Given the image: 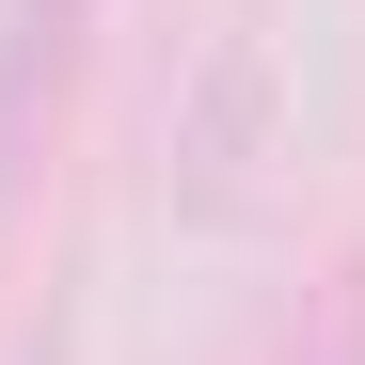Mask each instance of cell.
<instances>
[{
	"label": "cell",
	"instance_id": "3957f363",
	"mask_svg": "<svg viewBox=\"0 0 365 365\" xmlns=\"http://www.w3.org/2000/svg\"><path fill=\"white\" fill-rule=\"evenodd\" d=\"M16 365H64V349H16Z\"/></svg>",
	"mask_w": 365,
	"mask_h": 365
},
{
	"label": "cell",
	"instance_id": "6da1fadb",
	"mask_svg": "<svg viewBox=\"0 0 365 365\" xmlns=\"http://www.w3.org/2000/svg\"><path fill=\"white\" fill-rule=\"evenodd\" d=\"M80 32H96V0H0V175L32 159L48 96H64V64H80Z\"/></svg>",
	"mask_w": 365,
	"mask_h": 365
},
{
	"label": "cell",
	"instance_id": "7a4b0ae2",
	"mask_svg": "<svg viewBox=\"0 0 365 365\" xmlns=\"http://www.w3.org/2000/svg\"><path fill=\"white\" fill-rule=\"evenodd\" d=\"M286 365H365V270H349V286H334V302H318V334H302V349H286Z\"/></svg>",
	"mask_w": 365,
	"mask_h": 365
}]
</instances>
